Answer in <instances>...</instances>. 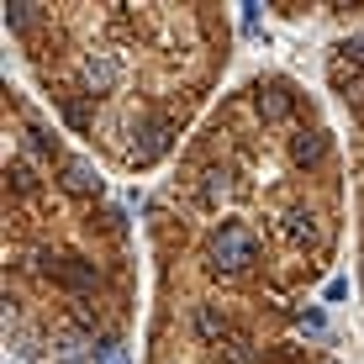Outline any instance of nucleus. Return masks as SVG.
<instances>
[{
  "mask_svg": "<svg viewBox=\"0 0 364 364\" xmlns=\"http://www.w3.org/2000/svg\"><path fill=\"white\" fill-rule=\"evenodd\" d=\"M6 122V343L27 364L117 359L137 328L143 269L127 211L43 106L11 85Z\"/></svg>",
  "mask_w": 364,
  "mask_h": 364,
  "instance_id": "nucleus-3",
  "label": "nucleus"
},
{
  "mask_svg": "<svg viewBox=\"0 0 364 364\" xmlns=\"http://www.w3.org/2000/svg\"><path fill=\"white\" fill-rule=\"evenodd\" d=\"M6 37L53 122L122 180L185 154L232 64L228 6L11 0Z\"/></svg>",
  "mask_w": 364,
  "mask_h": 364,
  "instance_id": "nucleus-2",
  "label": "nucleus"
},
{
  "mask_svg": "<svg viewBox=\"0 0 364 364\" xmlns=\"http://www.w3.org/2000/svg\"><path fill=\"white\" fill-rule=\"evenodd\" d=\"M343 228L333 111L285 69L243 74L148 196L143 364H338L306 311Z\"/></svg>",
  "mask_w": 364,
  "mask_h": 364,
  "instance_id": "nucleus-1",
  "label": "nucleus"
},
{
  "mask_svg": "<svg viewBox=\"0 0 364 364\" xmlns=\"http://www.w3.org/2000/svg\"><path fill=\"white\" fill-rule=\"evenodd\" d=\"M328 74V111L343 137V169H348V222H354V274L364 301V21L333 37L322 53Z\"/></svg>",
  "mask_w": 364,
  "mask_h": 364,
  "instance_id": "nucleus-4",
  "label": "nucleus"
}]
</instances>
